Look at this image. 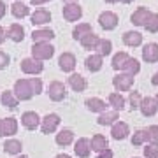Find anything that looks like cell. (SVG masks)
<instances>
[{"label":"cell","instance_id":"1","mask_svg":"<svg viewBox=\"0 0 158 158\" xmlns=\"http://www.w3.org/2000/svg\"><path fill=\"white\" fill-rule=\"evenodd\" d=\"M30 51H32V58L39 60V62L49 60V58L55 55V48H53L49 42H40V44H34Z\"/></svg>","mask_w":158,"mask_h":158},{"label":"cell","instance_id":"2","mask_svg":"<svg viewBox=\"0 0 158 158\" xmlns=\"http://www.w3.org/2000/svg\"><path fill=\"white\" fill-rule=\"evenodd\" d=\"M14 95H16L18 100H30L34 97V90L30 86V81L28 79H18L14 83Z\"/></svg>","mask_w":158,"mask_h":158},{"label":"cell","instance_id":"3","mask_svg":"<svg viewBox=\"0 0 158 158\" xmlns=\"http://www.w3.org/2000/svg\"><path fill=\"white\" fill-rule=\"evenodd\" d=\"M134 76L127 72H119L113 77V86L116 88V91H128L134 86Z\"/></svg>","mask_w":158,"mask_h":158},{"label":"cell","instance_id":"4","mask_svg":"<svg viewBox=\"0 0 158 158\" xmlns=\"http://www.w3.org/2000/svg\"><path fill=\"white\" fill-rule=\"evenodd\" d=\"M48 95L53 102H60L67 97V86L62 81H51L48 86Z\"/></svg>","mask_w":158,"mask_h":158},{"label":"cell","instance_id":"5","mask_svg":"<svg viewBox=\"0 0 158 158\" xmlns=\"http://www.w3.org/2000/svg\"><path fill=\"white\" fill-rule=\"evenodd\" d=\"M58 125H60V116L56 113H49L40 121V130H42V134H53V132H56Z\"/></svg>","mask_w":158,"mask_h":158},{"label":"cell","instance_id":"6","mask_svg":"<svg viewBox=\"0 0 158 158\" xmlns=\"http://www.w3.org/2000/svg\"><path fill=\"white\" fill-rule=\"evenodd\" d=\"M118 14L113 11H104L100 12V16H98V25H100L104 30H114L118 27Z\"/></svg>","mask_w":158,"mask_h":158},{"label":"cell","instance_id":"7","mask_svg":"<svg viewBox=\"0 0 158 158\" xmlns=\"http://www.w3.org/2000/svg\"><path fill=\"white\" fill-rule=\"evenodd\" d=\"M21 70L25 74L35 76V74H40L44 70V63L35 60V58H25V60H21Z\"/></svg>","mask_w":158,"mask_h":158},{"label":"cell","instance_id":"8","mask_svg":"<svg viewBox=\"0 0 158 158\" xmlns=\"http://www.w3.org/2000/svg\"><path fill=\"white\" fill-rule=\"evenodd\" d=\"M139 111L142 113V116H146V118H149V116H155L158 111V102L155 97H144L141 102V107H139Z\"/></svg>","mask_w":158,"mask_h":158},{"label":"cell","instance_id":"9","mask_svg":"<svg viewBox=\"0 0 158 158\" xmlns=\"http://www.w3.org/2000/svg\"><path fill=\"white\" fill-rule=\"evenodd\" d=\"M74 153L79 158H88L91 153V141L86 137H79L77 141L74 142Z\"/></svg>","mask_w":158,"mask_h":158},{"label":"cell","instance_id":"10","mask_svg":"<svg viewBox=\"0 0 158 158\" xmlns=\"http://www.w3.org/2000/svg\"><path fill=\"white\" fill-rule=\"evenodd\" d=\"M40 121L42 119L39 118V114L35 113V111H25L21 114V125L27 130H35L40 125Z\"/></svg>","mask_w":158,"mask_h":158},{"label":"cell","instance_id":"11","mask_svg":"<svg viewBox=\"0 0 158 158\" xmlns=\"http://www.w3.org/2000/svg\"><path fill=\"white\" fill-rule=\"evenodd\" d=\"M149 16H151V11H149L148 7H137L135 11L132 12V16H130V21L134 23L135 27H144Z\"/></svg>","mask_w":158,"mask_h":158},{"label":"cell","instance_id":"12","mask_svg":"<svg viewBox=\"0 0 158 158\" xmlns=\"http://www.w3.org/2000/svg\"><path fill=\"white\" fill-rule=\"evenodd\" d=\"M142 60L148 63H156L158 62V44L156 42H148L142 48Z\"/></svg>","mask_w":158,"mask_h":158},{"label":"cell","instance_id":"13","mask_svg":"<svg viewBox=\"0 0 158 158\" xmlns=\"http://www.w3.org/2000/svg\"><path fill=\"white\" fill-rule=\"evenodd\" d=\"M81 16H83V9H81V6L77 2L76 4H67L63 7V18L67 21H77Z\"/></svg>","mask_w":158,"mask_h":158},{"label":"cell","instance_id":"14","mask_svg":"<svg viewBox=\"0 0 158 158\" xmlns=\"http://www.w3.org/2000/svg\"><path fill=\"white\" fill-rule=\"evenodd\" d=\"M128 134H130V128L125 121H116L113 125V128H111V135H113L114 141H123V139L128 137Z\"/></svg>","mask_w":158,"mask_h":158},{"label":"cell","instance_id":"15","mask_svg":"<svg viewBox=\"0 0 158 158\" xmlns=\"http://www.w3.org/2000/svg\"><path fill=\"white\" fill-rule=\"evenodd\" d=\"M55 39V32L51 28H39L32 32V40L34 44H40V42H49Z\"/></svg>","mask_w":158,"mask_h":158},{"label":"cell","instance_id":"16","mask_svg":"<svg viewBox=\"0 0 158 158\" xmlns=\"http://www.w3.org/2000/svg\"><path fill=\"white\" fill-rule=\"evenodd\" d=\"M58 65L62 69L63 72H72L74 69H76V56H74L72 53H62L60 58H58Z\"/></svg>","mask_w":158,"mask_h":158},{"label":"cell","instance_id":"17","mask_svg":"<svg viewBox=\"0 0 158 158\" xmlns=\"http://www.w3.org/2000/svg\"><path fill=\"white\" fill-rule=\"evenodd\" d=\"M30 19H32V25L40 27V25H46V23L51 21V12L46 11V9H37L35 12H32Z\"/></svg>","mask_w":158,"mask_h":158},{"label":"cell","instance_id":"18","mask_svg":"<svg viewBox=\"0 0 158 158\" xmlns=\"http://www.w3.org/2000/svg\"><path fill=\"white\" fill-rule=\"evenodd\" d=\"M67 83L74 91H85L86 90V79L81 74H70L67 79Z\"/></svg>","mask_w":158,"mask_h":158},{"label":"cell","instance_id":"19","mask_svg":"<svg viewBox=\"0 0 158 158\" xmlns=\"http://www.w3.org/2000/svg\"><path fill=\"white\" fill-rule=\"evenodd\" d=\"M123 42H125V46H128V48H137V46L142 44V35L139 34V32L128 30V32L123 34Z\"/></svg>","mask_w":158,"mask_h":158},{"label":"cell","instance_id":"20","mask_svg":"<svg viewBox=\"0 0 158 158\" xmlns=\"http://www.w3.org/2000/svg\"><path fill=\"white\" fill-rule=\"evenodd\" d=\"M7 37L12 40V42H21L25 39V28H23L19 23H12L9 30H7Z\"/></svg>","mask_w":158,"mask_h":158},{"label":"cell","instance_id":"21","mask_svg":"<svg viewBox=\"0 0 158 158\" xmlns=\"http://www.w3.org/2000/svg\"><path fill=\"white\" fill-rule=\"evenodd\" d=\"M86 107L90 109L91 113H106V102L102 100V98H98V97H91V98H86Z\"/></svg>","mask_w":158,"mask_h":158},{"label":"cell","instance_id":"22","mask_svg":"<svg viewBox=\"0 0 158 158\" xmlns=\"http://www.w3.org/2000/svg\"><path fill=\"white\" fill-rule=\"evenodd\" d=\"M86 63V69L90 70V72H97V70H100L102 69V63H104V56L102 55H90V56L85 60Z\"/></svg>","mask_w":158,"mask_h":158},{"label":"cell","instance_id":"23","mask_svg":"<svg viewBox=\"0 0 158 158\" xmlns=\"http://www.w3.org/2000/svg\"><path fill=\"white\" fill-rule=\"evenodd\" d=\"M11 12H12V16L14 18L21 19V18H25V16H28L30 14V7L27 6V4H23L21 0H16V2L11 6Z\"/></svg>","mask_w":158,"mask_h":158},{"label":"cell","instance_id":"24","mask_svg":"<svg viewBox=\"0 0 158 158\" xmlns=\"http://www.w3.org/2000/svg\"><path fill=\"white\" fill-rule=\"evenodd\" d=\"M91 149L97 153L106 151V149H109V141L104 135H100V134H95L91 137Z\"/></svg>","mask_w":158,"mask_h":158},{"label":"cell","instance_id":"25","mask_svg":"<svg viewBox=\"0 0 158 158\" xmlns=\"http://www.w3.org/2000/svg\"><path fill=\"white\" fill-rule=\"evenodd\" d=\"M56 144L58 146H69V144H72V141H74V132L70 128H63V130H60L56 134Z\"/></svg>","mask_w":158,"mask_h":158},{"label":"cell","instance_id":"26","mask_svg":"<svg viewBox=\"0 0 158 158\" xmlns=\"http://www.w3.org/2000/svg\"><path fill=\"white\" fill-rule=\"evenodd\" d=\"M118 119H119L118 111H106V113H102L100 116H98L97 123L102 125V127H106V125H114Z\"/></svg>","mask_w":158,"mask_h":158},{"label":"cell","instance_id":"27","mask_svg":"<svg viewBox=\"0 0 158 158\" xmlns=\"http://www.w3.org/2000/svg\"><path fill=\"white\" fill-rule=\"evenodd\" d=\"M21 141H18V139H7L6 142H4V151L7 153V155H19L21 153Z\"/></svg>","mask_w":158,"mask_h":158},{"label":"cell","instance_id":"28","mask_svg":"<svg viewBox=\"0 0 158 158\" xmlns=\"http://www.w3.org/2000/svg\"><path fill=\"white\" fill-rule=\"evenodd\" d=\"M109 104L113 106L114 111H123L125 109V97L119 91H113V93H109Z\"/></svg>","mask_w":158,"mask_h":158},{"label":"cell","instance_id":"29","mask_svg":"<svg viewBox=\"0 0 158 158\" xmlns=\"http://www.w3.org/2000/svg\"><path fill=\"white\" fill-rule=\"evenodd\" d=\"M93 30H91V25L90 23H79L77 27H74V30H72V37L76 40H81L85 35H88V34H91Z\"/></svg>","mask_w":158,"mask_h":158},{"label":"cell","instance_id":"30","mask_svg":"<svg viewBox=\"0 0 158 158\" xmlns=\"http://www.w3.org/2000/svg\"><path fill=\"white\" fill-rule=\"evenodd\" d=\"M0 100H2V106H6V107H9V109H14L18 106V102H19L16 98V95H14V91H9V90L2 91Z\"/></svg>","mask_w":158,"mask_h":158},{"label":"cell","instance_id":"31","mask_svg":"<svg viewBox=\"0 0 158 158\" xmlns=\"http://www.w3.org/2000/svg\"><path fill=\"white\" fill-rule=\"evenodd\" d=\"M130 58L128 53H125V51H119V53H116L113 56V62H111V65H113L114 70H119L121 72V69H123V65L127 63V60Z\"/></svg>","mask_w":158,"mask_h":158},{"label":"cell","instance_id":"32","mask_svg":"<svg viewBox=\"0 0 158 158\" xmlns=\"http://www.w3.org/2000/svg\"><path fill=\"white\" fill-rule=\"evenodd\" d=\"M98 35H95L93 32L91 34H88V35H85L83 39L79 40L81 42V46L85 48V49H97V46H98Z\"/></svg>","mask_w":158,"mask_h":158},{"label":"cell","instance_id":"33","mask_svg":"<svg viewBox=\"0 0 158 158\" xmlns=\"http://www.w3.org/2000/svg\"><path fill=\"white\" fill-rule=\"evenodd\" d=\"M18 132V119L16 118H4V135L11 137Z\"/></svg>","mask_w":158,"mask_h":158},{"label":"cell","instance_id":"34","mask_svg":"<svg viewBox=\"0 0 158 158\" xmlns=\"http://www.w3.org/2000/svg\"><path fill=\"white\" fill-rule=\"evenodd\" d=\"M139 70H141V63H139V60H135V58H132V56L127 60V63H125L123 69H121V72L132 74V76H135Z\"/></svg>","mask_w":158,"mask_h":158},{"label":"cell","instance_id":"35","mask_svg":"<svg viewBox=\"0 0 158 158\" xmlns=\"http://www.w3.org/2000/svg\"><path fill=\"white\" fill-rule=\"evenodd\" d=\"M97 51H98V55H102V56H107V55H111V51H113V42L109 39H100L98 40V46H97Z\"/></svg>","mask_w":158,"mask_h":158},{"label":"cell","instance_id":"36","mask_svg":"<svg viewBox=\"0 0 158 158\" xmlns=\"http://www.w3.org/2000/svg\"><path fill=\"white\" fill-rule=\"evenodd\" d=\"M148 141V128H141V130H137L135 134L132 135V146H142L144 142Z\"/></svg>","mask_w":158,"mask_h":158},{"label":"cell","instance_id":"37","mask_svg":"<svg viewBox=\"0 0 158 158\" xmlns=\"http://www.w3.org/2000/svg\"><path fill=\"white\" fill-rule=\"evenodd\" d=\"M144 28H146L149 34H156L158 32V12H151V16L148 18Z\"/></svg>","mask_w":158,"mask_h":158},{"label":"cell","instance_id":"38","mask_svg":"<svg viewBox=\"0 0 158 158\" xmlns=\"http://www.w3.org/2000/svg\"><path fill=\"white\" fill-rule=\"evenodd\" d=\"M130 109L132 111H135V109H139L141 107V102H142V97H141V93L139 91H130Z\"/></svg>","mask_w":158,"mask_h":158},{"label":"cell","instance_id":"39","mask_svg":"<svg viewBox=\"0 0 158 158\" xmlns=\"http://www.w3.org/2000/svg\"><path fill=\"white\" fill-rule=\"evenodd\" d=\"M148 141L151 144H158V125L148 127Z\"/></svg>","mask_w":158,"mask_h":158},{"label":"cell","instance_id":"40","mask_svg":"<svg viewBox=\"0 0 158 158\" xmlns=\"http://www.w3.org/2000/svg\"><path fill=\"white\" fill-rule=\"evenodd\" d=\"M144 156L146 158H158V144H148L144 148Z\"/></svg>","mask_w":158,"mask_h":158},{"label":"cell","instance_id":"41","mask_svg":"<svg viewBox=\"0 0 158 158\" xmlns=\"http://www.w3.org/2000/svg\"><path fill=\"white\" fill-rule=\"evenodd\" d=\"M30 86H32V90H34V95H39L42 93V81L39 77H30Z\"/></svg>","mask_w":158,"mask_h":158},{"label":"cell","instance_id":"42","mask_svg":"<svg viewBox=\"0 0 158 158\" xmlns=\"http://www.w3.org/2000/svg\"><path fill=\"white\" fill-rule=\"evenodd\" d=\"M11 62V56L7 55L6 51H0V69H6Z\"/></svg>","mask_w":158,"mask_h":158},{"label":"cell","instance_id":"43","mask_svg":"<svg viewBox=\"0 0 158 158\" xmlns=\"http://www.w3.org/2000/svg\"><path fill=\"white\" fill-rule=\"evenodd\" d=\"M97 158H113V151H111V149H106V151L98 153Z\"/></svg>","mask_w":158,"mask_h":158},{"label":"cell","instance_id":"44","mask_svg":"<svg viewBox=\"0 0 158 158\" xmlns=\"http://www.w3.org/2000/svg\"><path fill=\"white\" fill-rule=\"evenodd\" d=\"M6 39H7V32H6V28H4V27H0V44H4V42H6Z\"/></svg>","mask_w":158,"mask_h":158},{"label":"cell","instance_id":"45","mask_svg":"<svg viewBox=\"0 0 158 158\" xmlns=\"http://www.w3.org/2000/svg\"><path fill=\"white\" fill-rule=\"evenodd\" d=\"M6 12H7V6L4 4V2H2V0H0V19L6 16Z\"/></svg>","mask_w":158,"mask_h":158},{"label":"cell","instance_id":"46","mask_svg":"<svg viewBox=\"0 0 158 158\" xmlns=\"http://www.w3.org/2000/svg\"><path fill=\"white\" fill-rule=\"evenodd\" d=\"M46 2H49V0H30V4H34V6H40V4H46Z\"/></svg>","mask_w":158,"mask_h":158},{"label":"cell","instance_id":"47","mask_svg":"<svg viewBox=\"0 0 158 158\" xmlns=\"http://www.w3.org/2000/svg\"><path fill=\"white\" fill-rule=\"evenodd\" d=\"M151 85L153 86H158V72H155V76L151 77Z\"/></svg>","mask_w":158,"mask_h":158},{"label":"cell","instance_id":"48","mask_svg":"<svg viewBox=\"0 0 158 158\" xmlns=\"http://www.w3.org/2000/svg\"><path fill=\"white\" fill-rule=\"evenodd\" d=\"M4 135V118H0V137Z\"/></svg>","mask_w":158,"mask_h":158},{"label":"cell","instance_id":"49","mask_svg":"<svg viewBox=\"0 0 158 158\" xmlns=\"http://www.w3.org/2000/svg\"><path fill=\"white\" fill-rule=\"evenodd\" d=\"M55 158H70V156H69L67 153H60V155H56Z\"/></svg>","mask_w":158,"mask_h":158},{"label":"cell","instance_id":"50","mask_svg":"<svg viewBox=\"0 0 158 158\" xmlns=\"http://www.w3.org/2000/svg\"><path fill=\"white\" fill-rule=\"evenodd\" d=\"M121 4H130V2H134V0H119Z\"/></svg>","mask_w":158,"mask_h":158},{"label":"cell","instance_id":"51","mask_svg":"<svg viewBox=\"0 0 158 158\" xmlns=\"http://www.w3.org/2000/svg\"><path fill=\"white\" fill-rule=\"evenodd\" d=\"M63 2H67V4H76L77 0H63Z\"/></svg>","mask_w":158,"mask_h":158},{"label":"cell","instance_id":"52","mask_svg":"<svg viewBox=\"0 0 158 158\" xmlns=\"http://www.w3.org/2000/svg\"><path fill=\"white\" fill-rule=\"evenodd\" d=\"M107 4H116V2H119V0H106Z\"/></svg>","mask_w":158,"mask_h":158},{"label":"cell","instance_id":"53","mask_svg":"<svg viewBox=\"0 0 158 158\" xmlns=\"http://www.w3.org/2000/svg\"><path fill=\"white\" fill-rule=\"evenodd\" d=\"M16 158H28V156H27V155H18Z\"/></svg>","mask_w":158,"mask_h":158},{"label":"cell","instance_id":"54","mask_svg":"<svg viewBox=\"0 0 158 158\" xmlns=\"http://www.w3.org/2000/svg\"><path fill=\"white\" fill-rule=\"evenodd\" d=\"M155 98H156V102H158V93H156V97H155Z\"/></svg>","mask_w":158,"mask_h":158},{"label":"cell","instance_id":"55","mask_svg":"<svg viewBox=\"0 0 158 158\" xmlns=\"http://www.w3.org/2000/svg\"><path fill=\"white\" fill-rule=\"evenodd\" d=\"M14 2H16V0H14Z\"/></svg>","mask_w":158,"mask_h":158}]
</instances>
